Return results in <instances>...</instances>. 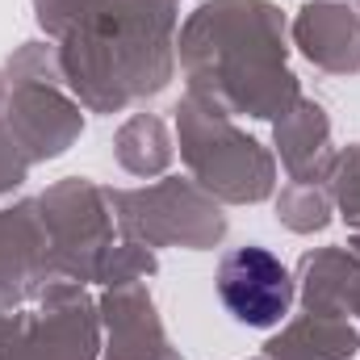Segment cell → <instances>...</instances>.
Segmentation results:
<instances>
[{"instance_id": "6da1fadb", "label": "cell", "mask_w": 360, "mask_h": 360, "mask_svg": "<svg viewBox=\"0 0 360 360\" xmlns=\"http://www.w3.org/2000/svg\"><path fill=\"white\" fill-rule=\"evenodd\" d=\"M218 293H222V306L248 327H272L276 319H285L293 302L289 272L264 248L231 252L218 269Z\"/></svg>"}]
</instances>
